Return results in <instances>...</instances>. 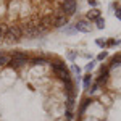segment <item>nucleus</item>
I'll use <instances>...</instances> for the list:
<instances>
[{"label": "nucleus", "instance_id": "nucleus-1", "mask_svg": "<svg viewBox=\"0 0 121 121\" xmlns=\"http://www.w3.org/2000/svg\"><path fill=\"white\" fill-rule=\"evenodd\" d=\"M78 89L61 55L0 48V121H74Z\"/></svg>", "mask_w": 121, "mask_h": 121}, {"label": "nucleus", "instance_id": "nucleus-2", "mask_svg": "<svg viewBox=\"0 0 121 121\" xmlns=\"http://www.w3.org/2000/svg\"><path fill=\"white\" fill-rule=\"evenodd\" d=\"M79 0H0V45L45 37L68 24Z\"/></svg>", "mask_w": 121, "mask_h": 121}, {"label": "nucleus", "instance_id": "nucleus-3", "mask_svg": "<svg viewBox=\"0 0 121 121\" xmlns=\"http://www.w3.org/2000/svg\"><path fill=\"white\" fill-rule=\"evenodd\" d=\"M74 121H121V52L86 74Z\"/></svg>", "mask_w": 121, "mask_h": 121}, {"label": "nucleus", "instance_id": "nucleus-4", "mask_svg": "<svg viewBox=\"0 0 121 121\" xmlns=\"http://www.w3.org/2000/svg\"><path fill=\"white\" fill-rule=\"evenodd\" d=\"M115 10H116V11H115V15L121 19V5H120V3H115Z\"/></svg>", "mask_w": 121, "mask_h": 121}]
</instances>
